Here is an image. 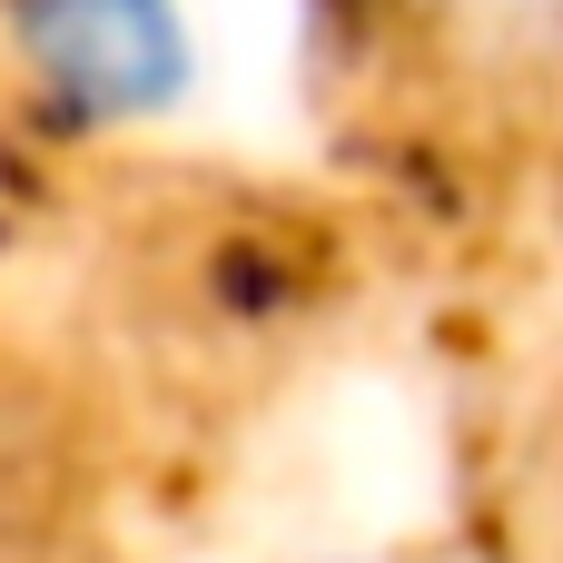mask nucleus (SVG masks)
Returning <instances> with one entry per match:
<instances>
[{
    "label": "nucleus",
    "instance_id": "nucleus-1",
    "mask_svg": "<svg viewBox=\"0 0 563 563\" xmlns=\"http://www.w3.org/2000/svg\"><path fill=\"white\" fill-rule=\"evenodd\" d=\"M416 20L475 69H505V79L563 69V0H416Z\"/></svg>",
    "mask_w": 563,
    "mask_h": 563
},
{
    "label": "nucleus",
    "instance_id": "nucleus-2",
    "mask_svg": "<svg viewBox=\"0 0 563 563\" xmlns=\"http://www.w3.org/2000/svg\"><path fill=\"white\" fill-rule=\"evenodd\" d=\"M40 49L69 79H139L148 69V10L139 0H40Z\"/></svg>",
    "mask_w": 563,
    "mask_h": 563
}]
</instances>
